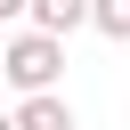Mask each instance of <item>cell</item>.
Listing matches in <instances>:
<instances>
[{"instance_id":"cell-1","label":"cell","mask_w":130,"mask_h":130,"mask_svg":"<svg viewBox=\"0 0 130 130\" xmlns=\"http://www.w3.org/2000/svg\"><path fill=\"white\" fill-rule=\"evenodd\" d=\"M0 73L24 89V98H57V81H65V41H49V32H16L8 41V57H0Z\"/></svg>"},{"instance_id":"cell-2","label":"cell","mask_w":130,"mask_h":130,"mask_svg":"<svg viewBox=\"0 0 130 130\" xmlns=\"http://www.w3.org/2000/svg\"><path fill=\"white\" fill-rule=\"evenodd\" d=\"M73 24H89V0H32V32H49V41H65Z\"/></svg>"},{"instance_id":"cell-3","label":"cell","mask_w":130,"mask_h":130,"mask_svg":"<svg viewBox=\"0 0 130 130\" xmlns=\"http://www.w3.org/2000/svg\"><path fill=\"white\" fill-rule=\"evenodd\" d=\"M8 130H73V106H65V98H24V106L8 114Z\"/></svg>"},{"instance_id":"cell-4","label":"cell","mask_w":130,"mask_h":130,"mask_svg":"<svg viewBox=\"0 0 130 130\" xmlns=\"http://www.w3.org/2000/svg\"><path fill=\"white\" fill-rule=\"evenodd\" d=\"M89 24L106 41H130V0H89Z\"/></svg>"},{"instance_id":"cell-5","label":"cell","mask_w":130,"mask_h":130,"mask_svg":"<svg viewBox=\"0 0 130 130\" xmlns=\"http://www.w3.org/2000/svg\"><path fill=\"white\" fill-rule=\"evenodd\" d=\"M16 16H32V0H0V24H16Z\"/></svg>"},{"instance_id":"cell-6","label":"cell","mask_w":130,"mask_h":130,"mask_svg":"<svg viewBox=\"0 0 130 130\" xmlns=\"http://www.w3.org/2000/svg\"><path fill=\"white\" fill-rule=\"evenodd\" d=\"M0 57H8V41H0Z\"/></svg>"},{"instance_id":"cell-7","label":"cell","mask_w":130,"mask_h":130,"mask_svg":"<svg viewBox=\"0 0 130 130\" xmlns=\"http://www.w3.org/2000/svg\"><path fill=\"white\" fill-rule=\"evenodd\" d=\"M0 130H8V122H0Z\"/></svg>"}]
</instances>
